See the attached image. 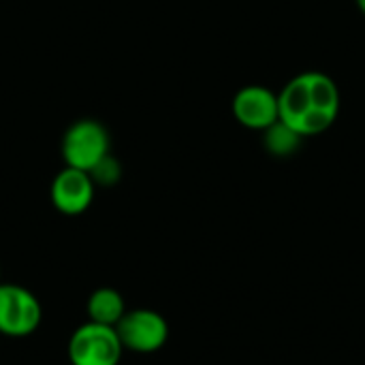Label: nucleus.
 Returning <instances> with one entry per match:
<instances>
[{
    "mask_svg": "<svg viewBox=\"0 0 365 365\" xmlns=\"http://www.w3.org/2000/svg\"><path fill=\"white\" fill-rule=\"evenodd\" d=\"M357 4H359V9H361V13L365 15V0H357Z\"/></svg>",
    "mask_w": 365,
    "mask_h": 365,
    "instance_id": "11",
    "label": "nucleus"
},
{
    "mask_svg": "<svg viewBox=\"0 0 365 365\" xmlns=\"http://www.w3.org/2000/svg\"><path fill=\"white\" fill-rule=\"evenodd\" d=\"M124 314H126L124 297L120 295V291H115L111 287L96 289L88 299V317L92 323L115 327Z\"/></svg>",
    "mask_w": 365,
    "mask_h": 365,
    "instance_id": "8",
    "label": "nucleus"
},
{
    "mask_svg": "<svg viewBox=\"0 0 365 365\" xmlns=\"http://www.w3.org/2000/svg\"><path fill=\"white\" fill-rule=\"evenodd\" d=\"M340 113V90L321 71L295 75L278 94V115L304 139L325 133Z\"/></svg>",
    "mask_w": 365,
    "mask_h": 365,
    "instance_id": "1",
    "label": "nucleus"
},
{
    "mask_svg": "<svg viewBox=\"0 0 365 365\" xmlns=\"http://www.w3.org/2000/svg\"><path fill=\"white\" fill-rule=\"evenodd\" d=\"M302 141H304V137L297 130H293L289 124H284L282 120L274 122L269 128L263 130V145H265V150L272 156H278V158L293 156L302 148Z\"/></svg>",
    "mask_w": 365,
    "mask_h": 365,
    "instance_id": "9",
    "label": "nucleus"
},
{
    "mask_svg": "<svg viewBox=\"0 0 365 365\" xmlns=\"http://www.w3.org/2000/svg\"><path fill=\"white\" fill-rule=\"evenodd\" d=\"M0 276H2V274H0Z\"/></svg>",
    "mask_w": 365,
    "mask_h": 365,
    "instance_id": "12",
    "label": "nucleus"
},
{
    "mask_svg": "<svg viewBox=\"0 0 365 365\" xmlns=\"http://www.w3.org/2000/svg\"><path fill=\"white\" fill-rule=\"evenodd\" d=\"M94 182L88 171L64 167L51 182L49 197L53 207L64 216H79L83 214L94 201Z\"/></svg>",
    "mask_w": 365,
    "mask_h": 365,
    "instance_id": "6",
    "label": "nucleus"
},
{
    "mask_svg": "<svg viewBox=\"0 0 365 365\" xmlns=\"http://www.w3.org/2000/svg\"><path fill=\"white\" fill-rule=\"evenodd\" d=\"M60 152L66 167L90 171L107 154H111L109 130L94 118H81L64 130Z\"/></svg>",
    "mask_w": 365,
    "mask_h": 365,
    "instance_id": "2",
    "label": "nucleus"
},
{
    "mask_svg": "<svg viewBox=\"0 0 365 365\" xmlns=\"http://www.w3.org/2000/svg\"><path fill=\"white\" fill-rule=\"evenodd\" d=\"M124 346L115 327L101 323H83L68 340L71 365H120Z\"/></svg>",
    "mask_w": 365,
    "mask_h": 365,
    "instance_id": "3",
    "label": "nucleus"
},
{
    "mask_svg": "<svg viewBox=\"0 0 365 365\" xmlns=\"http://www.w3.org/2000/svg\"><path fill=\"white\" fill-rule=\"evenodd\" d=\"M43 319V308L32 291L0 282V334L6 338L32 336Z\"/></svg>",
    "mask_w": 365,
    "mask_h": 365,
    "instance_id": "4",
    "label": "nucleus"
},
{
    "mask_svg": "<svg viewBox=\"0 0 365 365\" xmlns=\"http://www.w3.org/2000/svg\"><path fill=\"white\" fill-rule=\"evenodd\" d=\"M90 178H92V182H94V186H113V184H118L120 182V178H122V165L111 156V154H107L98 165H94L90 171Z\"/></svg>",
    "mask_w": 365,
    "mask_h": 365,
    "instance_id": "10",
    "label": "nucleus"
},
{
    "mask_svg": "<svg viewBox=\"0 0 365 365\" xmlns=\"http://www.w3.org/2000/svg\"><path fill=\"white\" fill-rule=\"evenodd\" d=\"M118 338L124 351H133L139 355H152L160 351L169 340V325L165 317L154 310H126L122 321L115 325Z\"/></svg>",
    "mask_w": 365,
    "mask_h": 365,
    "instance_id": "5",
    "label": "nucleus"
},
{
    "mask_svg": "<svg viewBox=\"0 0 365 365\" xmlns=\"http://www.w3.org/2000/svg\"><path fill=\"white\" fill-rule=\"evenodd\" d=\"M235 120L250 128V130H265L274 122L280 120L278 115V94H274L265 86H246L242 88L231 103Z\"/></svg>",
    "mask_w": 365,
    "mask_h": 365,
    "instance_id": "7",
    "label": "nucleus"
}]
</instances>
